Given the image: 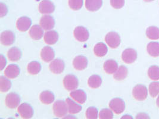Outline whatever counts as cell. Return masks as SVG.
Here are the masks:
<instances>
[{
	"label": "cell",
	"instance_id": "obj_36",
	"mask_svg": "<svg viewBox=\"0 0 159 119\" xmlns=\"http://www.w3.org/2000/svg\"><path fill=\"white\" fill-rule=\"evenodd\" d=\"M69 6L73 10H79L83 6V0H69Z\"/></svg>",
	"mask_w": 159,
	"mask_h": 119
},
{
	"label": "cell",
	"instance_id": "obj_30",
	"mask_svg": "<svg viewBox=\"0 0 159 119\" xmlns=\"http://www.w3.org/2000/svg\"><path fill=\"white\" fill-rule=\"evenodd\" d=\"M27 70L29 74L32 75H36L41 72V65L39 62L36 61H31L28 65Z\"/></svg>",
	"mask_w": 159,
	"mask_h": 119
},
{
	"label": "cell",
	"instance_id": "obj_5",
	"mask_svg": "<svg viewBox=\"0 0 159 119\" xmlns=\"http://www.w3.org/2000/svg\"><path fill=\"white\" fill-rule=\"evenodd\" d=\"M109 105L110 108L116 114L122 113L125 110V103L120 98L112 99L109 103Z\"/></svg>",
	"mask_w": 159,
	"mask_h": 119
},
{
	"label": "cell",
	"instance_id": "obj_7",
	"mask_svg": "<svg viewBox=\"0 0 159 119\" xmlns=\"http://www.w3.org/2000/svg\"><path fill=\"white\" fill-rule=\"evenodd\" d=\"M73 35L75 39L81 42L87 41L89 37L88 30L83 26L76 27L73 31Z\"/></svg>",
	"mask_w": 159,
	"mask_h": 119
},
{
	"label": "cell",
	"instance_id": "obj_38",
	"mask_svg": "<svg viewBox=\"0 0 159 119\" xmlns=\"http://www.w3.org/2000/svg\"><path fill=\"white\" fill-rule=\"evenodd\" d=\"M110 4L115 9H120L124 6L125 0H110Z\"/></svg>",
	"mask_w": 159,
	"mask_h": 119
},
{
	"label": "cell",
	"instance_id": "obj_12",
	"mask_svg": "<svg viewBox=\"0 0 159 119\" xmlns=\"http://www.w3.org/2000/svg\"><path fill=\"white\" fill-rule=\"evenodd\" d=\"M0 41L1 44L4 46L11 45L15 42V33L11 30H5L1 34Z\"/></svg>",
	"mask_w": 159,
	"mask_h": 119
},
{
	"label": "cell",
	"instance_id": "obj_42",
	"mask_svg": "<svg viewBox=\"0 0 159 119\" xmlns=\"http://www.w3.org/2000/svg\"><path fill=\"white\" fill-rule=\"evenodd\" d=\"M156 104H157V107L159 108V95L158 98H157V101H156Z\"/></svg>",
	"mask_w": 159,
	"mask_h": 119
},
{
	"label": "cell",
	"instance_id": "obj_32",
	"mask_svg": "<svg viewBox=\"0 0 159 119\" xmlns=\"http://www.w3.org/2000/svg\"><path fill=\"white\" fill-rule=\"evenodd\" d=\"M11 87V82L4 76L0 77V91L7 92Z\"/></svg>",
	"mask_w": 159,
	"mask_h": 119
},
{
	"label": "cell",
	"instance_id": "obj_11",
	"mask_svg": "<svg viewBox=\"0 0 159 119\" xmlns=\"http://www.w3.org/2000/svg\"><path fill=\"white\" fill-rule=\"evenodd\" d=\"M65 68V64L63 60L60 59L54 60L49 66L51 72L54 74H58L61 73Z\"/></svg>",
	"mask_w": 159,
	"mask_h": 119
},
{
	"label": "cell",
	"instance_id": "obj_33",
	"mask_svg": "<svg viewBox=\"0 0 159 119\" xmlns=\"http://www.w3.org/2000/svg\"><path fill=\"white\" fill-rule=\"evenodd\" d=\"M148 76L152 81L159 80V67L154 65L149 67L148 70Z\"/></svg>",
	"mask_w": 159,
	"mask_h": 119
},
{
	"label": "cell",
	"instance_id": "obj_3",
	"mask_svg": "<svg viewBox=\"0 0 159 119\" xmlns=\"http://www.w3.org/2000/svg\"><path fill=\"white\" fill-rule=\"evenodd\" d=\"M105 41L111 48H117L121 42L119 35L115 32H110L105 37Z\"/></svg>",
	"mask_w": 159,
	"mask_h": 119
},
{
	"label": "cell",
	"instance_id": "obj_22",
	"mask_svg": "<svg viewBox=\"0 0 159 119\" xmlns=\"http://www.w3.org/2000/svg\"><path fill=\"white\" fill-rule=\"evenodd\" d=\"M102 6V0H85V7L89 11H98Z\"/></svg>",
	"mask_w": 159,
	"mask_h": 119
},
{
	"label": "cell",
	"instance_id": "obj_4",
	"mask_svg": "<svg viewBox=\"0 0 159 119\" xmlns=\"http://www.w3.org/2000/svg\"><path fill=\"white\" fill-rule=\"evenodd\" d=\"M63 85L67 90L72 91L78 87L79 81L75 75L67 74L63 79Z\"/></svg>",
	"mask_w": 159,
	"mask_h": 119
},
{
	"label": "cell",
	"instance_id": "obj_27",
	"mask_svg": "<svg viewBox=\"0 0 159 119\" xmlns=\"http://www.w3.org/2000/svg\"><path fill=\"white\" fill-rule=\"evenodd\" d=\"M128 70L127 67L124 66H120L113 74V77L116 81H122L126 78V77L128 76Z\"/></svg>",
	"mask_w": 159,
	"mask_h": 119
},
{
	"label": "cell",
	"instance_id": "obj_28",
	"mask_svg": "<svg viewBox=\"0 0 159 119\" xmlns=\"http://www.w3.org/2000/svg\"><path fill=\"white\" fill-rule=\"evenodd\" d=\"M147 51L148 54L153 57L159 56V43L157 42H150L147 45Z\"/></svg>",
	"mask_w": 159,
	"mask_h": 119
},
{
	"label": "cell",
	"instance_id": "obj_21",
	"mask_svg": "<svg viewBox=\"0 0 159 119\" xmlns=\"http://www.w3.org/2000/svg\"><path fill=\"white\" fill-rule=\"evenodd\" d=\"M29 35L34 40H39L43 37V31L41 26L35 24L31 27L29 32Z\"/></svg>",
	"mask_w": 159,
	"mask_h": 119
},
{
	"label": "cell",
	"instance_id": "obj_31",
	"mask_svg": "<svg viewBox=\"0 0 159 119\" xmlns=\"http://www.w3.org/2000/svg\"><path fill=\"white\" fill-rule=\"evenodd\" d=\"M146 36L152 40L159 39V29L156 26H150L146 30Z\"/></svg>",
	"mask_w": 159,
	"mask_h": 119
},
{
	"label": "cell",
	"instance_id": "obj_6",
	"mask_svg": "<svg viewBox=\"0 0 159 119\" xmlns=\"http://www.w3.org/2000/svg\"><path fill=\"white\" fill-rule=\"evenodd\" d=\"M20 103V98L15 92L8 94L6 98L5 103L8 108L11 109L16 108Z\"/></svg>",
	"mask_w": 159,
	"mask_h": 119
},
{
	"label": "cell",
	"instance_id": "obj_39",
	"mask_svg": "<svg viewBox=\"0 0 159 119\" xmlns=\"http://www.w3.org/2000/svg\"><path fill=\"white\" fill-rule=\"evenodd\" d=\"M0 6H1V17H3L4 15L7 14V7L6 5L3 4L2 2L0 3Z\"/></svg>",
	"mask_w": 159,
	"mask_h": 119
},
{
	"label": "cell",
	"instance_id": "obj_15",
	"mask_svg": "<svg viewBox=\"0 0 159 119\" xmlns=\"http://www.w3.org/2000/svg\"><path fill=\"white\" fill-rule=\"evenodd\" d=\"M41 59L46 63L50 62L55 57V52L53 49L48 46H44L41 51L40 54Z\"/></svg>",
	"mask_w": 159,
	"mask_h": 119
},
{
	"label": "cell",
	"instance_id": "obj_43",
	"mask_svg": "<svg viewBox=\"0 0 159 119\" xmlns=\"http://www.w3.org/2000/svg\"><path fill=\"white\" fill-rule=\"evenodd\" d=\"M145 2H152V1H154V0H144Z\"/></svg>",
	"mask_w": 159,
	"mask_h": 119
},
{
	"label": "cell",
	"instance_id": "obj_35",
	"mask_svg": "<svg viewBox=\"0 0 159 119\" xmlns=\"http://www.w3.org/2000/svg\"><path fill=\"white\" fill-rule=\"evenodd\" d=\"M98 110L94 107H89L86 111V117L88 119H96L98 118Z\"/></svg>",
	"mask_w": 159,
	"mask_h": 119
},
{
	"label": "cell",
	"instance_id": "obj_34",
	"mask_svg": "<svg viewBox=\"0 0 159 119\" xmlns=\"http://www.w3.org/2000/svg\"><path fill=\"white\" fill-rule=\"evenodd\" d=\"M149 93L151 97L155 98L159 94V82H152L149 85Z\"/></svg>",
	"mask_w": 159,
	"mask_h": 119
},
{
	"label": "cell",
	"instance_id": "obj_16",
	"mask_svg": "<svg viewBox=\"0 0 159 119\" xmlns=\"http://www.w3.org/2000/svg\"><path fill=\"white\" fill-rule=\"evenodd\" d=\"M88 60L85 56L78 55L76 57L73 61V67L77 70H83L88 66Z\"/></svg>",
	"mask_w": 159,
	"mask_h": 119
},
{
	"label": "cell",
	"instance_id": "obj_37",
	"mask_svg": "<svg viewBox=\"0 0 159 119\" xmlns=\"http://www.w3.org/2000/svg\"><path fill=\"white\" fill-rule=\"evenodd\" d=\"M99 118L101 119H112L113 118V112L108 108H104L100 112Z\"/></svg>",
	"mask_w": 159,
	"mask_h": 119
},
{
	"label": "cell",
	"instance_id": "obj_19",
	"mask_svg": "<svg viewBox=\"0 0 159 119\" xmlns=\"http://www.w3.org/2000/svg\"><path fill=\"white\" fill-rule=\"evenodd\" d=\"M43 39L45 42L48 45H54L57 42L58 40V33L55 30H50L45 32Z\"/></svg>",
	"mask_w": 159,
	"mask_h": 119
},
{
	"label": "cell",
	"instance_id": "obj_14",
	"mask_svg": "<svg viewBox=\"0 0 159 119\" xmlns=\"http://www.w3.org/2000/svg\"><path fill=\"white\" fill-rule=\"evenodd\" d=\"M31 24V19L26 16H23L19 18L17 20L16 27L20 32H26L29 29Z\"/></svg>",
	"mask_w": 159,
	"mask_h": 119
},
{
	"label": "cell",
	"instance_id": "obj_41",
	"mask_svg": "<svg viewBox=\"0 0 159 119\" xmlns=\"http://www.w3.org/2000/svg\"><path fill=\"white\" fill-rule=\"evenodd\" d=\"M137 119H144V118H147V119H150V117L147 115L146 114L144 113H141V114H138L136 117Z\"/></svg>",
	"mask_w": 159,
	"mask_h": 119
},
{
	"label": "cell",
	"instance_id": "obj_20",
	"mask_svg": "<svg viewBox=\"0 0 159 119\" xmlns=\"http://www.w3.org/2000/svg\"><path fill=\"white\" fill-rule=\"evenodd\" d=\"M103 68L107 74H114L118 69V64L114 60H108L104 62Z\"/></svg>",
	"mask_w": 159,
	"mask_h": 119
},
{
	"label": "cell",
	"instance_id": "obj_1",
	"mask_svg": "<svg viewBox=\"0 0 159 119\" xmlns=\"http://www.w3.org/2000/svg\"><path fill=\"white\" fill-rule=\"evenodd\" d=\"M53 112L54 115L58 118H61L67 114L68 110V106L66 102L62 100H58L56 101L53 105Z\"/></svg>",
	"mask_w": 159,
	"mask_h": 119
},
{
	"label": "cell",
	"instance_id": "obj_17",
	"mask_svg": "<svg viewBox=\"0 0 159 119\" xmlns=\"http://www.w3.org/2000/svg\"><path fill=\"white\" fill-rule=\"evenodd\" d=\"M20 70L19 67L14 64L8 65L4 71L5 76L9 79H15L20 74Z\"/></svg>",
	"mask_w": 159,
	"mask_h": 119
},
{
	"label": "cell",
	"instance_id": "obj_13",
	"mask_svg": "<svg viewBox=\"0 0 159 119\" xmlns=\"http://www.w3.org/2000/svg\"><path fill=\"white\" fill-rule=\"evenodd\" d=\"M40 26L45 30H50L55 26L54 19L50 15H44L40 19Z\"/></svg>",
	"mask_w": 159,
	"mask_h": 119
},
{
	"label": "cell",
	"instance_id": "obj_23",
	"mask_svg": "<svg viewBox=\"0 0 159 119\" xmlns=\"http://www.w3.org/2000/svg\"><path fill=\"white\" fill-rule=\"evenodd\" d=\"M39 99L43 104L48 105L54 102L55 97L54 94L51 91L45 90L41 93L39 95Z\"/></svg>",
	"mask_w": 159,
	"mask_h": 119
},
{
	"label": "cell",
	"instance_id": "obj_40",
	"mask_svg": "<svg viewBox=\"0 0 159 119\" xmlns=\"http://www.w3.org/2000/svg\"><path fill=\"white\" fill-rule=\"evenodd\" d=\"M7 64V61L5 59V57L3 56V55H1V70H2L3 68L5 67L6 65Z\"/></svg>",
	"mask_w": 159,
	"mask_h": 119
},
{
	"label": "cell",
	"instance_id": "obj_26",
	"mask_svg": "<svg viewBox=\"0 0 159 119\" xmlns=\"http://www.w3.org/2000/svg\"><path fill=\"white\" fill-rule=\"evenodd\" d=\"M66 102L68 106L69 112L70 114H75L79 113L82 110V106L75 103L70 98H67L66 99Z\"/></svg>",
	"mask_w": 159,
	"mask_h": 119
},
{
	"label": "cell",
	"instance_id": "obj_24",
	"mask_svg": "<svg viewBox=\"0 0 159 119\" xmlns=\"http://www.w3.org/2000/svg\"><path fill=\"white\" fill-rule=\"evenodd\" d=\"M22 53L21 50L17 47L11 48L7 52L8 59L11 61H17L21 59Z\"/></svg>",
	"mask_w": 159,
	"mask_h": 119
},
{
	"label": "cell",
	"instance_id": "obj_25",
	"mask_svg": "<svg viewBox=\"0 0 159 119\" xmlns=\"http://www.w3.org/2000/svg\"><path fill=\"white\" fill-rule=\"evenodd\" d=\"M108 52L107 46L103 42L97 43L94 48L95 55L98 57H102L105 56Z\"/></svg>",
	"mask_w": 159,
	"mask_h": 119
},
{
	"label": "cell",
	"instance_id": "obj_9",
	"mask_svg": "<svg viewBox=\"0 0 159 119\" xmlns=\"http://www.w3.org/2000/svg\"><path fill=\"white\" fill-rule=\"evenodd\" d=\"M38 9L41 14H51L55 10V6L50 0H43L40 2Z\"/></svg>",
	"mask_w": 159,
	"mask_h": 119
},
{
	"label": "cell",
	"instance_id": "obj_18",
	"mask_svg": "<svg viewBox=\"0 0 159 119\" xmlns=\"http://www.w3.org/2000/svg\"><path fill=\"white\" fill-rule=\"evenodd\" d=\"M70 96L80 104H84L87 100L86 93L81 89H76L70 93Z\"/></svg>",
	"mask_w": 159,
	"mask_h": 119
},
{
	"label": "cell",
	"instance_id": "obj_8",
	"mask_svg": "<svg viewBox=\"0 0 159 119\" xmlns=\"http://www.w3.org/2000/svg\"><path fill=\"white\" fill-rule=\"evenodd\" d=\"M137 59V52L132 48H127L122 54V59L126 64L134 63Z\"/></svg>",
	"mask_w": 159,
	"mask_h": 119
},
{
	"label": "cell",
	"instance_id": "obj_2",
	"mask_svg": "<svg viewBox=\"0 0 159 119\" xmlns=\"http://www.w3.org/2000/svg\"><path fill=\"white\" fill-rule=\"evenodd\" d=\"M134 98L139 101H144L148 95V90L146 86L142 84L137 85L132 90Z\"/></svg>",
	"mask_w": 159,
	"mask_h": 119
},
{
	"label": "cell",
	"instance_id": "obj_29",
	"mask_svg": "<svg viewBox=\"0 0 159 119\" xmlns=\"http://www.w3.org/2000/svg\"><path fill=\"white\" fill-rule=\"evenodd\" d=\"M102 79L101 77L97 74H94L90 76L88 81V86L93 89L98 88L101 85Z\"/></svg>",
	"mask_w": 159,
	"mask_h": 119
},
{
	"label": "cell",
	"instance_id": "obj_10",
	"mask_svg": "<svg viewBox=\"0 0 159 119\" xmlns=\"http://www.w3.org/2000/svg\"><path fill=\"white\" fill-rule=\"evenodd\" d=\"M18 112L23 119H30L34 115V110L30 105L28 103H23L17 108Z\"/></svg>",
	"mask_w": 159,
	"mask_h": 119
}]
</instances>
